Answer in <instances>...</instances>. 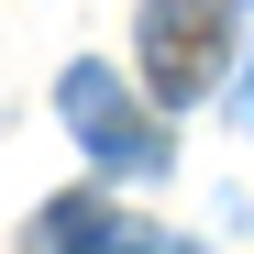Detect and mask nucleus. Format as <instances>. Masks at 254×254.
I'll return each instance as SVG.
<instances>
[{
    "instance_id": "nucleus-1",
    "label": "nucleus",
    "mask_w": 254,
    "mask_h": 254,
    "mask_svg": "<svg viewBox=\"0 0 254 254\" xmlns=\"http://www.w3.org/2000/svg\"><path fill=\"white\" fill-rule=\"evenodd\" d=\"M232 66V0H144V89L188 111Z\"/></svg>"
},
{
    "instance_id": "nucleus-2",
    "label": "nucleus",
    "mask_w": 254,
    "mask_h": 254,
    "mask_svg": "<svg viewBox=\"0 0 254 254\" xmlns=\"http://www.w3.org/2000/svg\"><path fill=\"white\" fill-rule=\"evenodd\" d=\"M56 111H66V133L89 144V166H111V177H166V122H144L133 89H122L100 56H77L56 77Z\"/></svg>"
},
{
    "instance_id": "nucleus-3",
    "label": "nucleus",
    "mask_w": 254,
    "mask_h": 254,
    "mask_svg": "<svg viewBox=\"0 0 254 254\" xmlns=\"http://www.w3.org/2000/svg\"><path fill=\"white\" fill-rule=\"evenodd\" d=\"M33 254H199V243L155 232V221H122L111 199H56L33 221Z\"/></svg>"
}]
</instances>
